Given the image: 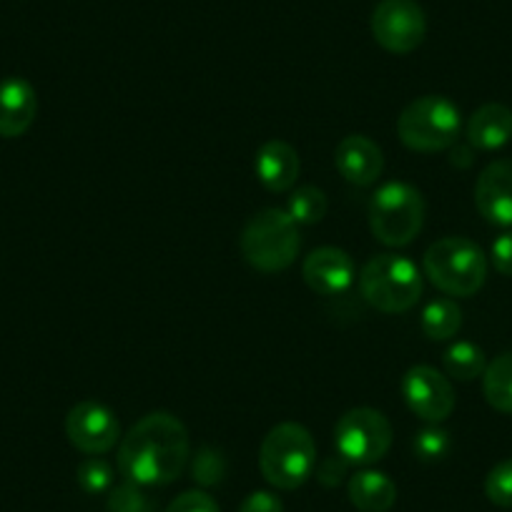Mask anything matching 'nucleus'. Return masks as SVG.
I'll return each instance as SVG.
<instances>
[{"instance_id": "nucleus-1", "label": "nucleus", "mask_w": 512, "mask_h": 512, "mask_svg": "<svg viewBox=\"0 0 512 512\" xmlns=\"http://www.w3.org/2000/svg\"><path fill=\"white\" fill-rule=\"evenodd\" d=\"M191 442L184 422L171 412H151L118 442V472L141 487H164L189 465Z\"/></svg>"}, {"instance_id": "nucleus-2", "label": "nucleus", "mask_w": 512, "mask_h": 512, "mask_svg": "<svg viewBox=\"0 0 512 512\" xmlns=\"http://www.w3.org/2000/svg\"><path fill=\"white\" fill-rule=\"evenodd\" d=\"M259 470L277 490H297L317 470V445L307 427L282 422L272 427L259 447Z\"/></svg>"}, {"instance_id": "nucleus-3", "label": "nucleus", "mask_w": 512, "mask_h": 512, "mask_svg": "<svg viewBox=\"0 0 512 512\" xmlns=\"http://www.w3.org/2000/svg\"><path fill=\"white\" fill-rule=\"evenodd\" d=\"M359 294L382 314L410 312L422 297V274L407 256L377 254L359 272Z\"/></svg>"}, {"instance_id": "nucleus-4", "label": "nucleus", "mask_w": 512, "mask_h": 512, "mask_svg": "<svg viewBox=\"0 0 512 512\" xmlns=\"http://www.w3.org/2000/svg\"><path fill=\"white\" fill-rule=\"evenodd\" d=\"M422 269L447 297H472L487 279V256L465 236H445L425 251Z\"/></svg>"}, {"instance_id": "nucleus-5", "label": "nucleus", "mask_w": 512, "mask_h": 512, "mask_svg": "<svg viewBox=\"0 0 512 512\" xmlns=\"http://www.w3.org/2000/svg\"><path fill=\"white\" fill-rule=\"evenodd\" d=\"M241 254L256 272L277 274L294 264L299 254V226L282 209H264L249 219L241 231Z\"/></svg>"}, {"instance_id": "nucleus-6", "label": "nucleus", "mask_w": 512, "mask_h": 512, "mask_svg": "<svg viewBox=\"0 0 512 512\" xmlns=\"http://www.w3.org/2000/svg\"><path fill=\"white\" fill-rule=\"evenodd\" d=\"M462 131V113L450 98L422 96L412 101L397 118V136L402 144L420 154H437L457 144Z\"/></svg>"}, {"instance_id": "nucleus-7", "label": "nucleus", "mask_w": 512, "mask_h": 512, "mask_svg": "<svg viewBox=\"0 0 512 512\" xmlns=\"http://www.w3.org/2000/svg\"><path fill=\"white\" fill-rule=\"evenodd\" d=\"M425 224V199L415 186L390 181L369 201V229L384 246H407Z\"/></svg>"}, {"instance_id": "nucleus-8", "label": "nucleus", "mask_w": 512, "mask_h": 512, "mask_svg": "<svg viewBox=\"0 0 512 512\" xmlns=\"http://www.w3.org/2000/svg\"><path fill=\"white\" fill-rule=\"evenodd\" d=\"M334 447L349 465H374L392 447L390 420L372 407L344 412L334 427Z\"/></svg>"}, {"instance_id": "nucleus-9", "label": "nucleus", "mask_w": 512, "mask_h": 512, "mask_svg": "<svg viewBox=\"0 0 512 512\" xmlns=\"http://www.w3.org/2000/svg\"><path fill=\"white\" fill-rule=\"evenodd\" d=\"M369 28L377 46L395 56H407L425 41L427 18L417 0H379Z\"/></svg>"}, {"instance_id": "nucleus-10", "label": "nucleus", "mask_w": 512, "mask_h": 512, "mask_svg": "<svg viewBox=\"0 0 512 512\" xmlns=\"http://www.w3.org/2000/svg\"><path fill=\"white\" fill-rule=\"evenodd\" d=\"M66 437L83 455H106L121 442V425L111 407L83 400L68 412Z\"/></svg>"}, {"instance_id": "nucleus-11", "label": "nucleus", "mask_w": 512, "mask_h": 512, "mask_svg": "<svg viewBox=\"0 0 512 512\" xmlns=\"http://www.w3.org/2000/svg\"><path fill=\"white\" fill-rule=\"evenodd\" d=\"M402 397L412 415L430 425H440L455 410V390H452L450 379L427 364L407 369L402 377Z\"/></svg>"}, {"instance_id": "nucleus-12", "label": "nucleus", "mask_w": 512, "mask_h": 512, "mask_svg": "<svg viewBox=\"0 0 512 512\" xmlns=\"http://www.w3.org/2000/svg\"><path fill=\"white\" fill-rule=\"evenodd\" d=\"M302 277L314 294L337 297L347 292L354 282L352 256L337 246H319L304 259Z\"/></svg>"}, {"instance_id": "nucleus-13", "label": "nucleus", "mask_w": 512, "mask_h": 512, "mask_svg": "<svg viewBox=\"0 0 512 512\" xmlns=\"http://www.w3.org/2000/svg\"><path fill=\"white\" fill-rule=\"evenodd\" d=\"M475 206L482 219L512 226V161H492L475 184Z\"/></svg>"}, {"instance_id": "nucleus-14", "label": "nucleus", "mask_w": 512, "mask_h": 512, "mask_svg": "<svg viewBox=\"0 0 512 512\" xmlns=\"http://www.w3.org/2000/svg\"><path fill=\"white\" fill-rule=\"evenodd\" d=\"M334 166L344 181L354 186L377 184L384 171L382 149L362 134L344 136L334 151Z\"/></svg>"}, {"instance_id": "nucleus-15", "label": "nucleus", "mask_w": 512, "mask_h": 512, "mask_svg": "<svg viewBox=\"0 0 512 512\" xmlns=\"http://www.w3.org/2000/svg\"><path fill=\"white\" fill-rule=\"evenodd\" d=\"M38 113L36 88L26 78L11 76L0 81V136L18 139L33 126Z\"/></svg>"}, {"instance_id": "nucleus-16", "label": "nucleus", "mask_w": 512, "mask_h": 512, "mask_svg": "<svg viewBox=\"0 0 512 512\" xmlns=\"http://www.w3.org/2000/svg\"><path fill=\"white\" fill-rule=\"evenodd\" d=\"M256 179L262 181L264 189L274 191V194H284L292 189L299 179V154L287 144V141H267L262 149L256 151L254 159Z\"/></svg>"}, {"instance_id": "nucleus-17", "label": "nucleus", "mask_w": 512, "mask_h": 512, "mask_svg": "<svg viewBox=\"0 0 512 512\" xmlns=\"http://www.w3.org/2000/svg\"><path fill=\"white\" fill-rule=\"evenodd\" d=\"M512 139V111L502 103L477 108L467 121V141L480 151H497Z\"/></svg>"}, {"instance_id": "nucleus-18", "label": "nucleus", "mask_w": 512, "mask_h": 512, "mask_svg": "<svg viewBox=\"0 0 512 512\" xmlns=\"http://www.w3.org/2000/svg\"><path fill=\"white\" fill-rule=\"evenodd\" d=\"M347 492L359 512H390L397 502V485L377 470H362L349 477Z\"/></svg>"}, {"instance_id": "nucleus-19", "label": "nucleus", "mask_w": 512, "mask_h": 512, "mask_svg": "<svg viewBox=\"0 0 512 512\" xmlns=\"http://www.w3.org/2000/svg\"><path fill=\"white\" fill-rule=\"evenodd\" d=\"M482 392L492 410L512 415V352L500 354L482 374Z\"/></svg>"}, {"instance_id": "nucleus-20", "label": "nucleus", "mask_w": 512, "mask_h": 512, "mask_svg": "<svg viewBox=\"0 0 512 512\" xmlns=\"http://www.w3.org/2000/svg\"><path fill=\"white\" fill-rule=\"evenodd\" d=\"M420 327L422 332L430 339H435V342L452 339L462 327V309L457 307V302H452V299L447 297L432 299V302L422 309Z\"/></svg>"}, {"instance_id": "nucleus-21", "label": "nucleus", "mask_w": 512, "mask_h": 512, "mask_svg": "<svg viewBox=\"0 0 512 512\" xmlns=\"http://www.w3.org/2000/svg\"><path fill=\"white\" fill-rule=\"evenodd\" d=\"M442 364H445V372L452 379H460V382H472V379L482 377L487 369L485 352L472 342L452 344L445 357H442Z\"/></svg>"}, {"instance_id": "nucleus-22", "label": "nucleus", "mask_w": 512, "mask_h": 512, "mask_svg": "<svg viewBox=\"0 0 512 512\" xmlns=\"http://www.w3.org/2000/svg\"><path fill=\"white\" fill-rule=\"evenodd\" d=\"M329 201L327 194L317 186H299L297 191H292L287 201V214L292 216L297 226H312L327 216Z\"/></svg>"}, {"instance_id": "nucleus-23", "label": "nucleus", "mask_w": 512, "mask_h": 512, "mask_svg": "<svg viewBox=\"0 0 512 512\" xmlns=\"http://www.w3.org/2000/svg\"><path fill=\"white\" fill-rule=\"evenodd\" d=\"M76 480L81 485L83 492L88 495H103V492H111L113 487V467L111 462H106L103 457L91 455L78 465Z\"/></svg>"}, {"instance_id": "nucleus-24", "label": "nucleus", "mask_w": 512, "mask_h": 512, "mask_svg": "<svg viewBox=\"0 0 512 512\" xmlns=\"http://www.w3.org/2000/svg\"><path fill=\"white\" fill-rule=\"evenodd\" d=\"M108 512H156V502L146 495V487L123 480L108 492Z\"/></svg>"}, {"instance_id": "nucleus-25", "label": "nucleus", "mask_w": 512, "mask_h": 512, "mask_svg": "<svg viewBox=\"0 0 512 512\" xmlns=\"http://www.w3.org/2000/svg\"><path fill=\"white\" fill-rule=\"evenodd\" d=\"M191 477L199 482L201 487L219 485L226 477V460L219 450L214 447H199L194 462H191Z\"/></svg>"}, {"instance_id": "nucleus-26", "label": "nucleus", "mask_w": 512, "mask_h": 512, "mask_svg": "<svg viewBox=\"0 0 512 512\" xmlns=\"http://www.w3.org/2000/svg\"><path fill=\"white\" fill-rule=\"evenodd\" d=\"M415 455L420 457L422 462H440L450 455L452 450V440H450V432L442 430V427L432 425L425 427L422 432H417L415 437Z\"/></svg>"}, {"instance_id": "nucleus-27", "label": "nucleus", "mask_w": 512, "mask_h": 512, "mask_svg": "<svg viewBox=\"0 0 512 512\" xmlns=\"http://www.w3.org/2000/svg\"><path fill=\"white\" fill-rule=\"evenodd\" d=\"M485 495L492 505L512 510V460L500 462L487 472Z\"/></svg>"}, {"instance_id": "nucleus-28", "label": "nucleus", "mask_w": 512, "mask_h": 512, "mask_svg": "<svg viewBox=\"0 0 512 512\" xmlns=\"http://www.w3.org/2000/svg\"><path fill=\"white\" fill-rule=\"evenodd\" d=\"M166 512H219V505H216L214 497L204 490H189L181 492Z\"/></svg>"}, {"instance_id": "nucleus-29", "label": "nucleus", "mask_w": 512, "mask_h": 512, "mask_svg": "<svg viewBox=\"0 0 512 512\" xmlns=\"http://www.w3.org/2000/svg\"><path fill=\"white\" fill-rule=\"evenodd\" d=\"M490 259L497 272L512 277V231H505V234H500L492 241Z\"/></svg>"}, {"instance_id": "nucleus-30", "label": "nucleus", "mask_w": 512, "mask_h": 512, "mask_svg": "<svg viewBox=\"0 0 512 512\" xmlns=\"http://www.w3.org/2000/svg\"><path fill=\"white\" fill-rule=\"evenodd\" d=\"M347 470H349V462L344 460V457L339 455L327 457V460H322L317 465V480L322 482L324 487H337L339 482L347 477Z\"/></svg>"}, {"instance_id": "nucleus-31", "label": "nucleus", "mask_w": 512, "mask_h": 512, "mask_svg": "<svg viewBox=\"0 0 512 512\" xmlns=\"http://www.w3.org/2000/svg\"><path fill=\"white\" fill-rule=\"evenodd\" d=\"M239 512H284L282 500H279L274 492L267 490H256L251 495L244 497Z\"/></svg>"}]
</instances>
